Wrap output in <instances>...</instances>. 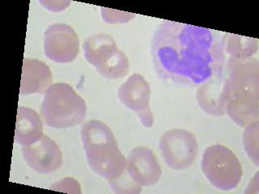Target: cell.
<instances>
[{
  "mask_svg": "<svg viewBox=\"0 0 259 194\" xmlns=\"http://www.w3.org/2000/svg\"><path fill=\"white\" fill-rule=\"evenodd\" d=\"M151 55L160 79L179 84L198 86L225 69L218 32L171 20H163L154 32Z\"/></svg>",
  "mask_w": 259,
  "mask_h": 194,
  "instance_id": "obj_1",
  "label": "cell"
},
{
  "mask_svg": "<svg viewBox=\"0 0 259 194\" xmlns=\"http://www.w3.org/2000/svg\"><path fill=\"white\" fill-rule=\"evenodd\" d=\"M227 74L229 96L226 114L240 127L258 121V61L253 57H229Z\"/></svg>",
  "mask_w": 259,
  "mask_h": 194,
  "instance_id": "obj_2",
  "label": "cell"
},
{
  "mask_svg": "<svg viewBox=\"0 0 259 194\" xmlns=\"http://www.w3.org/2000/svg\"><path fill=\"white\" fill-rule=\"evenodd\" d=\"M80 135L88 164L93 172L108 181L123 173L126 159L107 125L98 120L87 121L82 125Z\"/></svg>",
  "mask_w": 259,
  "mask_h": 194,
  "instance_id": "obj_3",
  "label": "cell"
},
{
  "mask_svg": "<svg viewBox=\"0 0 259 194\" xmlns=\"http://www.w3.org/2000/svg\"><path fill=\"white\" fill-rule=\"evenodd\" d=\"M86 114L84 100L68 83H52L47 89L40 106V117L49 127L66 129L80 125Z\"/></svg>",
  "mask_w": 259,
  "mask_h": 194,
  "instance_id": "obj_4",
  "label": "cell"
},
{
  "mask_svg": "<svg viewBox=\"0 0 259 194\" xmlns=\"http://www.w3.org/2000/svg\"><path fill=\"white\" fill-rule=\"evenodd\" d=\"M201 168L210 184L222 191L234 189L242 179L241 162L229 148L221 144H214L205 149Z\"/></svg>",
  "mask_w": 259,
  "mask_h": 194,
  "instance_id": "obj_5",
  "label": "cell"
},
{
  "mask_svg": "<svg viewBox=\"0 0 259 194\" xmlns=\"http://www.w3.org/2000/svg\"><path fill=\"white\" fill-rule=\"evenodd\" d=\"M165 164L176 171L187 169L194 164L198 152L194 133L183 129H172L163 133L159 143Z\"/></svg>",
  "mask_w": 259,
  "mask_h": 194,
  "instance_id": "obj_6",
  "label": "cell"
},
{
  "mask_svg": "<svg viewBox=\"0 0 259 194\" xmlns=\"http://www.w3.org/2000/svg\"><path fill=\"white\" fill-rule=\"evenodd\" d=\"M79 52V38L68 24H53L44 33V53L49 59L58 63H70Z\"/></svg>",
  "mask_w": 259,
  "mask_h": 194,
  "instance_id": "obj_7",
  "label": "cell"
},
{
  "mask_svg": "<svg viewBox=\"0 0 259 194\" xmlns=\"http://www.w3.org/2000/svg\"><path fill=\"white\" fill-rule=\"evenodd\" d=\"M151 86L140 74H133L120 86L117 96L121 104L137 114L144 127L151 128L154 124V115L150 109Z\"/></svg>",
  "mask_w": 259,
  "mask_h": 194,
  "instance_id": "obj_8",
  "label": "cell"
},
{
  "mask_svg": "<svg viewBox=\"0 0 259 194\" xmlns=\"http://www.w3.org/2000/svg\"><path fill=\"white\" fill-rule=\"evenodd\" d=\"M21 152L28 167L39 174L52 173L63 164L59 145L46 134L34 143L23 146Z\"/></svg>",
  "mask_w": 259,
  "mask_h": 194,
  "instance_id": "obj_9",
  "label": "cell"
},
{
  "mask_svg": "<svg viewBox=\"0 0 259 194\" xmlns=\"http://www.w3.org/2000/svg\"><path fill=\"white\" fill-rule=\"evenodd\" d=\"M125 170L132 180L142 187L156 184L162 175L161 167L156 155L144 146L135 148L130 152Z\"/></svg>",
  "mask_w": 259,
  "mask_h": 194,
  "instance_id": "obj_10",
  "label": "cell"
},
{
  "mask_svg": "<svg viewBox=\"0 0 259 194\" xmlns=\"http://www.w3.org/2000/svg\"><path fill=\"white\" fill-rule=\"evenodd\" d=\"M228 96L229 83L224 74L201 84L196 94L199 107L209 115L218 117L226 114Z\"/></svg>",
  "mask_w": 259,
  "mask_h": 194,
  "instance_id": "obj_11",
  "label": "cell"
},
{
  "mask_svg": "<svg viewBox=\"0 0 259 194\" xmlns=\"http://www.w3.org/2000/svg\"><path fill=\"white\" fill-rule=\"evenodd\" d=\"M53 82L51 69L41 61L34 59L23 60L20 95L41 94Z\"/></svg>",
  "mask_w": 259,
  "mask_h": 194,
  "instance_id": "obj_12",
  "label": "cell"
},
{
  "mask_svg": "<svg viewBox=\"0 0 259 194\" xmlns=\"http://www.w3.org/2000/svg\"><path fill=\"white\" fill-rule=\"evenodd\" d=\"M44 121L37 112L20 106L16 115L15 141L20 146L30 145L42 137Z\"/></svg>",
  "mask_w": 259,
  "mask_h": 194,
  "instance_id": "obj_13",
  "label": "cell"
},
{
  "mask_svg": "<svg viewBox=\"0 0 259 194\" xmlns=\"http://www.w3.org/2000/svg\"><path fill=\"white\" fill-rule=\"evenodd\" d=\"M94 67L105 79L116 80L127 75L130 69L129 59L123 51L115 46L105 52Z\"/></svg>",
  "mask_w": 259,
  "mask_h": 194,
  "instance_id": "obj_14",
  "label": "cell"
},
{
  "mask_svg": "<svg viewBox=\"0 0 259 194\" xmlns=\"http://www.w3.org/2000/svg\"><path fill=\"white\" fill-rule=\"evenodd\" d=\"M224 52L229 57H253L258 51V40L249 36L225 33L221 36Z\"/></svg>",
  "mask_w": 259,
  "mask_h": 194,
  "instance_id": "obj_15",
  "label": "cell"
},
{
  "mask_svg": "<svg viewBox=\"0 0 259 194\" xmlns=\"http://www.w3.org/2000/svg\"><path fill=\"white\" fill-rule=\"evenodd\" d=\"M115 46V40L109 35L97 33L89 36L83 44L85 59L94 67L105 52Z\"/></svg>",
  "mask_w": 259,
  "mask_h": 194,
  "instance_id": "obj_16",
  "label": "cell"
},
{
  "mask_svg": "<svg viewBox=\"0 0 259 194\" xmlns=\"http://www.w3.org/2000/svg\"><path fill=\"white\" fill-rule=\"evenodd\" d=\"M259 121H253L245 126L243 133V144L245 152L256 166L259 164Z\"/></svg>",
  "mask_w": 259,
  "mask_h": 194,
  "instance_id": "obj_17",
  "label": "cell"
},
{
  "mask_svg": "<svg viewBox=\"0 0 259 194\" xmlns=\"http://www.w3.org/2000/svg\"><path fill=\"white\" fill-rule=\"evenodd\" d=\"M108 182L110 188L115 193L137 194L141 192L142 186L132 180L126 170L124 171L121 176L116 178L115 180Z\"/></svg>",
  "mask_w": 259,
  "mask_h": 194,
  "instance_id": "obj_18",
  "label": "cell"
},
{
  "mask_svg": "<svg viewBox=\"0 0 259 194\" xmlns=\"http://www.w3.org/2000/svg\"><path fill=\"white\" fill-rule=\"evenodd\" d=\"M101 17L108 24H122L127 23L136 17V14L131 12H121L109 8H101Z\"/></svg>",
  "mask_w": 259,
  "mask_h": 194,
  "instance_id": "obj_19",
  "label": "cell"
},
{
  "mask_svg": "<svg viewBox=\"0 0 259 194\" xmlns=\"http://www.w3.org/2000/svg\"><path fill=\"white\" fill-rule=\"evenodd\" d=\"M51 189L71 193H81V187L79 182L71 177L64 178L63 180L53 184L51 186Z\"/></svg>",
  "mask_w": 259,
  "mask_h": 194,
  "instance_id": "obj_20",
  "label": "cell"
},
{
  "mask_svg": "<svg viewBox=\"0 0 259 194\" xmlns=\"http://www.w3.org/2000/svg\"><path fill=\"white\" fill-rule=\"evenodd\" d=\"M40 4H42L45 8H47L48 10L52 12H60L64 10L71 2L69 1H40Z\"/></svg>",
  "mask_w": 259,
  "mask_h": 194,
  "instance_id": "obj_21",
  "label": "cell"
}]
</instances>
